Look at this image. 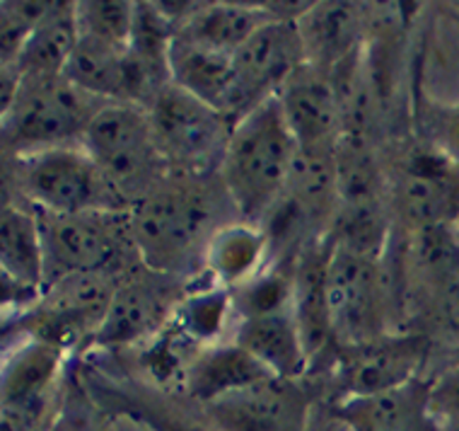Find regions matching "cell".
Masks as SVG:
<instances>
[{"instance_id": "obj_1", "label": "cell", "mask_w": 459, "mask_h": 431, "mask_svg": "<svg viewBox=\"0 0 459 431\" xmlns=\"http://www.w3.org/2000/svg\"><path fill=\"white\" fill-rule=\"evenodd\" d=\"M235 221L242 218L218 175L169 172L128 208L143 267L182 281L204 277L211 242Z\"/></svg>"}, {"instance_id": "obj_2", "label": "cell", "mask_w": 459, "mask_h": 431, "mask_svg": "<svg viewBox=\"0 0 459 431\" xmlns=\"http://www.w3.org/2000/svg\"><path fill=\"white\" fill-rule=\"evenodd\" d=\"M298 151L276 97L235 124L218 177L245 224H266L283 197Z\"/></svg>"}, {"instance_id": "obj_3", "label": "cell", "mask_w": 459, "mask_h": 431, "mask_svg": "<svg viewBox=\"0 0 459 431\" xmlns=\"http://www.w3.org/2000/svg\"><path fill=\"white\" fill-rule=\"evenodd\" d=\"M104 100L88 95L65 75L3 73V148L8 158L82 145Z\"/></svg>"}, {"instance_id": "obj_4", "label": "cell", "mask_w": 459, "mask_h": 431, "mask_svg": "<svg viewBox=\"0 0 459 431\" xmlns=\"http://www.w3.org/2000/svg\"><path fill=\"white\" fill-rule=\"evenodd\" d=\"M396 238L459 225V165L420 131L382 145Z\"/></svg>"}, {"instance_id": "obj_5", "label": "cell", "mask_w": 459, "mask_h": 431, "mask_svg": "<svg viewBox=\"0 0 459 431\" xmlns=\"http://www.w3.org/2000/svg\"><path fill=\"white\" fill-rule=\"evenodd\" d=\"M396 284L389 255H360L333 242L326 269V303L336 347H356L389 332H402L394 322L402 308Z\"/></svg>"}, {"instance_id": "obj_6", "label": "cell", "mask_w": 459, "mask_h": 431, "mask_svg": "<svg viewBox=\"0 0 459 431\" xmlns=\"http://www.w3.org/2000/svg\"><path fill=\"white\" fill-rule=\"evenodd\" d=\"M8 175L17 201L39 214L128 211L126 201L82 145L8 158Z\"/></svg>"}, {"instance_id": "obj_7", "label": "cell", "mask_w": 459, "mask_h": 431, "mask_svg": "<svg viewBox=\"0 0 459 431\" xmlns=\"http://www.w3.org/2000/svg\"><path fill=\"white\" fill-rule=\"evenodd\" d=\"M47 286L82 274H128L143 267L128 211L39 214ZM44 286V288H47Z\"/></svg>"}, {"instance_id": "obj_8", "label": "cell", "mask_w": 459, "mask_h": 431, "mask_svg": "<svg viewBox=\"0 0 459 431\" xmlns=\"http://www.w3.org/2000/svg\"><path fill=\"white\" fill-rule=\"evenodd\" d=\"M82 148L114 184L128 208L169 175L152 134L148 110L138 104H104L90 121Z\"/></svg>"}, {"instance_id": "obj_9", "label": "cell", "mask_w": 459, "mask_h": 431, "mask_svg": "<svg viewBox=\"0 0 459 431\" xmlns=\"http://www.w3.org/2000/svg\"><path fill=\"white\" fill-rule=\"evenodd\" d=\"M145 110L169 172L218 175L235 121L175 83H169Z\"/></svg>"}, {"instance_id": "obj_10", "label": "cell", "mask_w": 459, "mask_h": 431, "mask_svg": "<svg viewBox=\"0 0 459 431\" xmlns=\"http://www.w3.org/2000/svg\"><path fill=\"white\" fill-rule=\"evenodd\" d=\"M71 354L54 344L20 339L3 361L0 431H47L64 398Z\"/></svg>"}, {"instance_id": "obj_11", "label": "cell", "mask_w": 459, "mask_h": 431, "mask_svg": "<svg viewBox=\"0 0 459 431\" xmlns=\"http://www.w3.org/2000/svg\"><path fill=\"white\" fill-rule=\"evenodd\" d=\"M126 274H82L44 288L39 301L20 312V337L54 344L71 354L92 342Z\"/></svg>"}, {"instance_id": "obj_12", "label": "cell", "mask_w": 459, "mask_h": 431, "mask_svg": "<svg viewBox=\"0 0 459 431\" xmlns=\"http://www.w3.org/2000/svg\"><path fill=\"white\" fill-rule=\"evenodd\" d=\"M430 339L420 332H389L356 347H336L326 361L332 395L341 402L394 391L423 378Z\"/></svg>"}, {"instance_id": "obj_13", "label": "cell", "mask_w": 459, "mask_h": 431, "mask_svg": "<svg viewBox=\"0 0 459 431\" xmlns=\"http://www.w3.org/2000/svg\"><path fill=\"white\" fill-rule=\"evenodd\" d=\"M182 279L162 277L145 267H138L121 279L102 328L92 339L95 349L124 352L143 342H152L175 322L189 288Z\"/></svg>"}, {"instance_id": "obj_14", "label": "cell", "mask_w": 459, "mask_h": 431, "mask_svg": "<svg viewBox=\"0 0 459 431\" xmlns=\"http://www.w3.org/2000/svg\"><path fill=\"white\" fill-rule=\"evenodd\" d=\"M402 245L396 262L404 264V291L409 294L406 308L426 311L450 328L459 318V231L433 228L394 238Z\"/></svg>"}, {"instance_id": "obj_15", "label": "cell", "mask_w": 459, "mask_h": 431, "mask_svg": "<svg viewBox=\"0 0 459 431\" xmlns=\"http://www.w3.org/2000/svg\"><path fill=\"white\" fill-rule=\"evenodd\" d=\"M317 400L307 381L269 378L201 409L221 431H305Z\"/></svg>"}, {"instance_id": "obj_16", "label": "cell", "mask_w": 459, "mask_h": 431, "mask_svg": "<svg viewBox=\"0 0 459 431\" xmlns=\"http://www.w3.org/2000/svg\"><path fill=\"white\" fill-rule=\"evenodd\" d=\"M88 391L107 412H126L151 431H221L206 412L175 391L148 383L145 378L80 371Z\"/></svg>"}, {"instance_id": "obj_17", "label": "cell", "mask_w": 459, "mask_h": 431, "mask_svg": "<svg viewBox=\"0 0 459 431\" xmlns=\"http://www.w3.org/2000/svg\"><path fill=\"white\" fill-rule=\"evenodd\" d=\"M307 64L298 20L278 17L256 30L235 54V68L247 110L281 92L288 80Z\"/></svg>"}, {"instance_id": "obj_18", "label": "cell", "mask_w": 459, "mask_h": 431, "mask_svg": "<svg viewBox=\"0 0 459 431\" xmlns=\"http://www.w3.org/2000/svg\"><path fill=\"white\" fill-rule=\"evenodd\" d=\"M0 272L10 308L24 312L44 294L47 262L39 216L17 199H5L0 211Z\"/></svg>"}, {"instance_id": "obj_19", "label": "cell", "mask_w": 459, "mask_h": 431, "mask_svg": "<svg viewBox=\"0 0 459 431\" xmlns=\"http://www.w3.org/2000/svg\"><path fill=\"white\" fill-rule=\"evenodd\" d=\"M169 68H172V83L177 88L186 90L198 100L215 107L230 121L238 124L242 117L249 114L242 90H239L235 54L175 34Z\"/></svg>"}, {"instance_id": "obj_20", "label": "cell", "mask_w": 459, "mask_h": 431, "mask_svg": "<svg viewBox=\"0 0 459 431\" xmlns=\"http://www.w3.org/2000/svg\"><path fill=\"white\" fill-rule=\"evenodd\" d=\"M276 100L300 148H332L343 136L332 73L305 64L281 88Z\"/></svg>"}, {"instance_id": "obj_21", "label": "cell", "mask_w": 459, "mask_h": 431, "mask_svg": "<svg viewBox=\"0 0 459 431\" xmlns=\"http://www.w3.org/2000/svg\"><path fill=\"white\" fill-rule=\"evenodd\" d=\"M372 13L358 3H309L298 17L307 64L332 73L368 44Z\"/></svg>"}, {"instance_id": "obj_22", "label": "cell", "mask_w": 459, "mask_h": 431, "mask_svg": "<svg viewBox=\"0 0 459 431\" xmlns=\"http://www.w3.org/2000/svg\"><path fill=\"white\" fill-rule=\"evenodd\" d=\"M269 378L273 375L228 337L222 342L198 347L191 352L175 392L191 400L198 408H206L215 400Z\"/></svg>"}, {"instance_id": "obj_23", "label": "cell", "mask_w": 459, "mask_h": 431, "mask_svg": "<svg viewBox=\"0 0 459 431\" xmlns=\"http://www.w3.org/2000/svg\"><path fill=\"white\" fill-rule=\"evenodd\" d=\"M230 339L252 354L273 378L283 381H307L309 354L302 342V332L295 322L293 308L259 312L235 320Z\"/></svg>"}, {"instance_id": "obj_24", "label": "cell", "mask_w": 459, "mask_h": 431, "mask_svg": "<svg viewBox=\"0 0 459 431\" xmlns=\"http://www.w3.org/2000/svg\"><path fill=\"white\" fill-rule=\"evenodd\" d=\"M175 27L158 10L155 3L135 5V24L126 51L128 102L148 107L172 83L169 54Z\"/></svg>"}, {"instance_id": "obj_25", "label": "cell", "mask_w": 459, "mask_h": 431, "mask_svg": "<svg viewBox=\"0 0 459 431\" xmlns=\"http://www.w3.org/2000/svg\"><path fill=\"white\" fill-rule=\"evenodd\" d=\"M333 405L351 431H437L428 409V375L394 391Z\"/></svg>"}, {"instance_id": "obj_26", "label": "cell", "mask_w": 459, "mask_h": 431, "mask_svg": "<svg viewBox=\"0 0 459 431\" xmlns=\"http://www.w3.org/2000/svg\"><path fill=\"white\" fill-rule=\"evenodd\" d=\"M278 17L298 15L283 13V5H266V3H198L194 15L184 24H179L175 34L186 40L201 41L206 47L221 48L228 54H238L239 47L252 37L256 30Z\"/></svg>"}, {"instance_id": "obj_27", "label": "cell", "mask_w": 459, "mask_h": 431, "mask_svg": "<svg viewBox=\"0 0 459 431\" xmlns=\"http://www.w3.org/2000/svg\"><path fill=\"white\" fill-rule=\"evenodd\" d=\"M266 267H269V238L262 225L235 221L225 225L211 242L204 277L232 294L256 279Z\"/></svg>"}, {"instance_id": "obj_28", "label": "cell", "mask_w": 459, "mask_h": 431, "mask_svg": "<svg viewBox=\"0 0 459 431\" xmlns=\"http://www.w3.org/2000/svg\"><path fill=\"white\" fill-rule=\"evenodd\" d=\"M80 41L78 13L75 3H51L30 40L13 66H5L3 73L10 75H65L75 47Z\"/></svg>"}, {"instance_id": "obj_29", "label": "cell", "mask_w": 459, "mask_h": 431, "mask_svg": "<svg viewBox=\"0 0 459 431\" xmlns=\"http://www.w3.org/2000/svg\"><path fill=\"white\" fill-rule=\"evenodd\" d=\"M126 51L102 41L80 37L65 78L88 95L104 102H128Z\"/></svg>"}, {"instance_id": "obj_30", "label": "cell", "mask_w": 459, "mask_h": 431, "mask_svg": "<svg viewBox=\"0 0 459 431\" xmlns=\"http://www.w3.org/2000/svg\"><path fill=\"white\" fill-rule=\"evenodd\" d=\"M135 5L131 0H85L75 3L80 37L102 41L109 47L128 48L135 24Z\"/></svg>"}, {"instance_id": "obj_31", "label": "cell", "mask_w": 459, "mask_h": 431, "mask_svg": "<svg viewBox=\"0 0 459 431\" xmlns=\"http://www.w3.org/2000/svg\"><path fill=\"white\" fill-rule=\"evenodd\" d=\"M47 431H111V415L88 391L80 371L71 366L64 398Z\"/></svg>"}, {"instance_id": "obj_32", "label": "cell", "mask_w": 459, "mask_h": 431, "mask_svg": "<svg viewBox=\"0 0 459 431\" xmlns=\"http://www.w3.org/2000/svg\"><path fill=\"white\" fill-rule=\"evenodd\" d=\"M54 0H30V3H3V68L13 66L30 40L34 27L44 20Z\"/></svg>"}, {"instance_id": "obj_33", "label": "cell", "mask_w": 459, "mask_h": 431, "mask_svg": "<svg viewBox=\"0 0 459 431\" xmlns=\"http://www.w3.org/2000/svg\"><path fill=\"white\" fill-rule=\"evenodd\" d=\"M428 409L437 431H459V359L428 375Z\"/></svg>"}, {"instance_id": "obj_34", "label": "cell", "mask_w": 459, "mask_h": 431, "mask_svg": "<svg viewBox=\"0 0 459 431\" xmlns=\"http://www.w3.org/2000/svg\"><path fill=\"white\" fill-rule=\"evenodd\" d=\"M419 131L436 141L459 165V102L452 107H426L423 128Z\"/></svg>"}, {"instance_id": "obj_35", "label": "cell", "mask_w": 459, "mask_h": 431, "mask_svg": "<svg viewBox=\"0 0 459 431\" xmlns=\"http://www.w3.org/2000/svg\"><path fill=\"white\" fill-rule=\"evenodd\" d=\"M305 431H351L349 424L343 422V417L339 415V409L332 400L319 398L312 408L309 422Z\"/></svg>"}, {"instance_id": "obj_36", "label": "cell", "mask_w": 459, "mask_h": 431, "mask_svg": "<svg viewBox=\"0 0 459 431\" xmlns=\"http://www.w3.org/2000/svg\"><path fill=\"white\" fill-rule=\"evenodd\" d=\"M111 415V431H151L143 422H138L135 417L126 415V412H109Z\"/></svg>"}, {"instance_id": "obj_37", "label": "cell", "mask_w": 459, "mask_h": 431, "mask_svg": "<svg viewBox=\"0 0 459 431\" xmlns=\"http://www.w3.org/2000/svg\"><path fill=\"white\" fill-rule=\"evenodd\" d=\"M457 231H459V225H457Z\"/></svg>"}]
</instances>
